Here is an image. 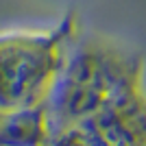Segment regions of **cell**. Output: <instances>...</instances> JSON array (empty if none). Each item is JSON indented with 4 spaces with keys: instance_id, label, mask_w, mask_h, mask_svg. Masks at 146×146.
<instances>
[{
    "instance_id": "cell-1",
    "label": "cell",
    "mask_w": 146,
    "mask_h": 146,
    "mask_svg": "<svg viewBox=\"0 0 146 146\" xmlns=\"http://www.w3.org/2000/svg\"><path fill=\"white\" fill-rule=\"evenodd\" d=\"M79 37V20L72 11L48 31L0 33V111L42 103L57 87Z\"/></svg>"
}]
</instances>
